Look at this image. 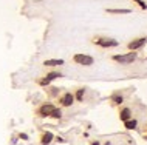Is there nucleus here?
I'll use <instances>...</instances> for the list:
<instances>
[{
    "mask_svg": "<svg viewBox=\"0 0 147 145\" xmlns=\"http://www.w3.org/2000/svg\"><path fill=\"white\" fill-rule=\"evenodd\" d=\"M107 13L110 14H130V9H107Z\"/></svg>",
    "mask_w": 147,
    "mask_h": 145,
    "instance_id": "10",
    "label": "nucleus"
},
{
    "mask_svg": "<svg viewBox=\"0 0 147 145\" xmlns=\"http://www.w3.org/2000/svg\"><path fill=\"white\" fill-rule=\"evenodd\" d=\"M113 100H115V104H122V97H121V96L113 97Z\"/></svg>",
    "mask_w": 147,
    "mask_h": 145,
    "instance_id": "14",
    "label": "nucleus"
},
{
    "mask_svg": "<svg viewBox=\"0 0 147 145\" xmlns=\"http://www.w3.org/2000/svg\"><path fill=\"white\" fill-rule=\"evenodd\" d=\"M56 77H61V74H59V73H50L48 76H47L45 79H43V80L40 82V84H42V85H47V84H50L51 80H54Z\"/></svg>",
    "mask_w": 147,
    "mask_h": 145,
    "instance_id": "8",
    "label": "nucleus"
},
{
    "mask_svg": "<svg viewBox=\"0 0 147 145\" xmlns=\"http://www.w3.org/2000/svg\"><path fill=\"white\" fill-rule=\"evenodd\" d=\"M51 117H61V110H54V111H53V114H51Z\"/></svg>",
    "mask_w": 147,
    "mask_h": 145,
    "instance_id": "13",
    "label": "nucleus"
},
{
    "mask_svg": "<svg viewBox=\"0 0 147 145\" xmlns=\"http://www.w3.org/2000/svg\"><path fill=\"white\" fill-rule=\"evenodd\" d=\"M136 57H138V54L136 53H127V54H121V56H113V60L115 62H119V63H122V65H129V63H132L133 60H136Z\"/></svg>",
    "mask_w": 147,
    "mask_h": 145,
    "instance_id": "1",
    "label": "nucleus"
},
{
    "mask_svg": "<svg viewBox=\"0 0 147 145\" xmlns=\"http://www.w3.org/2000/svg\"><path fill=\"white\" fill-rule=\"evenodd\" d=\"M124 125H125V128L127 130H135V128H136V120H125L124 122Z\"/></svg>",
    "mask_w": 147,
    "mask_h": 145,
    "instance_id": "11",
    "label": "nucleus"
},
{
    "mask_svg": "<svg viewBox=\"0 0 147 145\" xmlns=\"http://www.w3.org/2000/svg\"><path fill=\"white\" fill-rule=\"evenodd\" d=\"M51 139H53V134H51V133H47V134H43V138H42V144H43V145L50 144Z\"/></svg>",
    "mask_w": 147,
    "mask_h": 145,
    "instance_id": "12",
    "label": "nucleus"
},
{
    "mask_svg": "<svg viewBox=\"0 0 147 145\" xmlns=\"http://www.w3.org/2000/svg\"><path fill=\"white\" fill-rule=\"evenodd\" d=\"M147 43V39L146 37H141V39H136V40H133V42H130L129 43V49H132V51H136V49H140L142 48Z\"/></svg>",
    "mask_w": 147,
    "mask_h": 145,
    "instance_id": "4",
    "label": "nucleus"
},
{
    "mask_svg": "<svg viewBox=\"0 0 147 145\" xmlns=\"http://www.w3.org/2000/svg\"><path fill=\"white\" fill-rule=\"evenodd\" d=\"M45 66H57V65H63V60L62 59H48V60L43 62Z\"/></svg>",
    "mask_w": 147,
    "mask_h": 145,
    "instance_id": "7",
    "label": "nucleus"
},
{
    "mask_svg": "<svg viewBox=\"0 0 147 145\" xmlns=\"http://www.w3.org/2000/svg\"><path fill=\"white\" fill-rule=\"evenodd\" d=\"M94 43L102 46V48H113V46H118V40H115V39H94Z\"/></svg>",
    "mask_w": 147,
    "mask_h": 145,
    "instance_id": "3",
    "label": "nucleus"
},
{
    "mask_svg": "<svg viewBox=\"0 0 147 145\" xmlns=\"http://www.w3.org/2000/svg\"><path fill=\"white\" fill-rule=\"evenodd\" d=\"M73 100H74V96L71 94V93H65V94L62 96V99H61L63 107H70V105L73 104Z\"/></svg>",
    "mask_w": 147,
    "mask_h": 145,
    "instance_id": "6",
    "label": "nucleus"
},
{
    "mask_svg": "<svg viewBox=\"0 0 147 145\" xmlns=\"http://www.w3.org/2000/svg\"><path fill=\"white\" fill-rule=\"evenodd\" d=\"M82 94H84V90H79L78 91V99H82Z\"/></svg>",
    "mask_w": 147,
    "mask_h": 145,
    "instance_id": "15",
    "label": "nucleus"
},
{
    "mask_svg": "<svg viewBox=\"0 0 147 145\" xmlns=\"http://www.w3.org/2000/svg\"><path fill=\"white\" fill-rule=\"evenodd\" d=\"M130 114H132V111H130L129 108H124L121 111V114H119V117H121V120H124V122H125V120L130 119Z\"/></svg>",
    "mask_w": 147,
    "mask_h": 145,
    "instance_id": "9",
    "label": "nucleus"
},
{
    "mask_svg": "<svg viewBox=\"0 0 147 145\" xmlns=\"http://www.w3.org/2000/svg\"><path fill=\"white\" fill-rule=\"evenodd\" d=\"M73 60L76 62V63H79V65H84V66L93 65V57L85 56V54H76V56L73 57Z\"/></svg>",
    "mask_w": 147,
    "mask_h": 145,
    "instance_id": "2",
    "label": "nucleus"
},
{
    "mask_svg": "<svg viewBox=\"0 0 147 145\" xmlns=\"http://www.w3.org/2000/svg\"><path fill=\"white\" fill-rule=\"evenodd\" d=\"M54 110H56V107L51 105V104L43 105V107H40V110H39V116H43V117H45V116H51Z\"/></svg>",
    "mask_w": 147,
    "mask_h": 145,
    "instance_id": "5",
    "label": "nucleus"
},
{
    "mask_svg": "<svg viewBox=\"0 0 147 145\" xmlns=\"http://www.w3.org/2000/svg\"><path fill=\"white\" fill-rule=\"evenodd\" d=\"M136 2H138V3H140V6H141V8H147V5H146V3H142V2H141V0H136Z\"/></svg>",
    "mask_w": 147,
    "mask_h": 145,
    "instance_id": "16",
    "label": "nucleus"
}]
</instances>
